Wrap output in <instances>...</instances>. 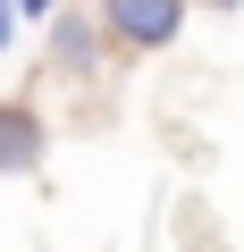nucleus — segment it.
I'll return each mask as SVG.
<instances>
[{"label": "nucleus", "instance_id": "nucleus-1", "mask_svg": "<svg viewBox=\"0 0 244 252\" xmlns=\"http://www.w3.org/2000/svg\"><path fill=\"white\" fill-rule=\"evenodd\" d=\"M101 26H109V42H127V51H160V42H177L185 9H177V0H109Z\"/></svg>", "mask_w": 244, "mask_h": 252}, {"label": "nucleus", "instance_id": "nucleus-3", "mask_svg": "<svg viewBox=\"0 0 244 252\" xmlns=\"http://www.w3.org/2000/svg\"><path fill=\"white\" fill-rule=\"evenodd\" d=\"M101 42H109V26H101V17H59L51 59H59L68 76H93V67H101Z\"/></svg>", "mask_w": 244, "mask_h": 252}, {"label": "nucleus", "instance_id": "nucleus-4", "mask_svg": "<svg viewBox=\"0 0 244 252\" xmlns=\"http://www.w3.org/2000/svg\"><path fill=\"white\" fill-rule=\"evenodd\" d=\"M26 26V9H0V51H9V34Z\"/></svg>", "mask_w": 244, "mask_h": 252}, {"label": "nucleus", "instance_id": "nucleus-2", "mask_svg": "<svg viewBox=\"0 0 244 252\" xmlns=\"http://www.w3.org/2000/svg\"><path fill=\"white\" fill-rule=\"evenodd\" d=\"M42 160V118L26 101H0V177H26Z\"/></svg>", "mask_w": 244, "mask_h": 252}]
</instances>
